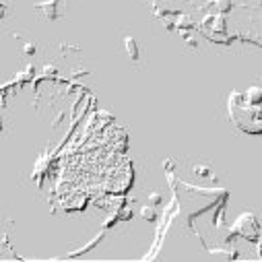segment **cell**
I'll list each match as a JSON object with an SVG mask.
<instances>
[{
    "mask_svg": "<svg viewBox=\"0 0 262 262\" xmlns=\"http://www.w3.org/2000/svg\"><path fill=\"white\" fill-rule=\"evenodd\" d=\"M260 256H262V244H260Z\"/></svg>",
    "mask_w": 262,
    "mask_h": 262,
    "instance_id": "1",
    "label": "cell"
}]
</instances>
